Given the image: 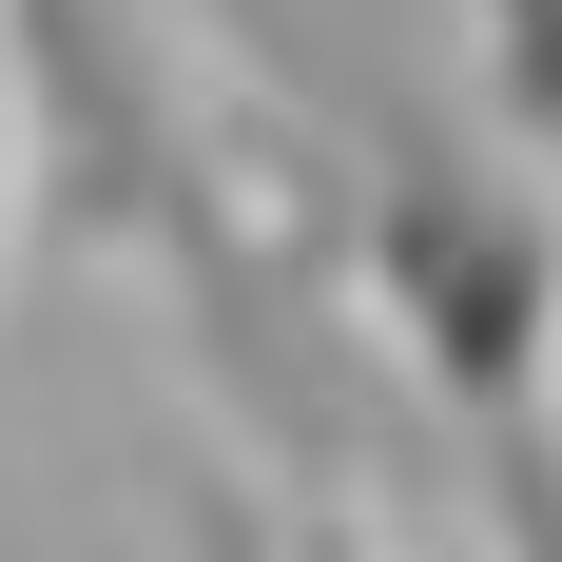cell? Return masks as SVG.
Returning <instances> with one entry per match:
<instances>
[{"label":"cell","instance_id":"cell-1","mask_svg":"<svg viewBox=\"0 0 562 562\" xmlns=\"http://www.w3.org/2000/svg\"><path fill=\"white\" fill-rule=\"evenodd\" d=\"M505 136V116H485ZM485 136H465L447 98H407L389 136H349V311L427 369V389L485 427V447H543V389H562V214L524 194V175H485Z\"/></svg>","mask_w":562,"mask_h":562},{"label":"cell","instance_id":"cell-2","mask_svg":"<svg viewBox=\"0 0 562 562\" xmlns=\"http://www.w3.org/2000/svg\"><path fill=\"white\" fill-rule=\"evenodd\" d=\"M447 40L505 116V156H543V194H562V0H447Z\"/></svg>","mask_w":562,"mask_h":562},{"label":"cell","instance_id":"cell-3","mask_svg":"<svg viewBox=\"0 0 562 562\" xmlns=\"http://www.w3.org/2000/svg\"><path fill=\"white\" fill-rule=\"evenodd\" d=\"M0 252H20V40H0Z\"/></svg>","mask_w":562,"mask_h":562}]
</instances>
